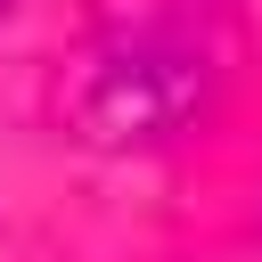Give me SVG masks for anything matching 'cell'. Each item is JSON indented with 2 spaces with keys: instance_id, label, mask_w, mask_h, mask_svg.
Listing matches in <instances>:
<instances>
[{
  "instance_id": "cell-1",
  "label": "cell",
  "mask_w": 262,
  "mask_h": 262,
  "mask_svg": "<svg viewBox=\"0 0 262 262\" xmlns=\"http://www.w3.org/2000/svg\"><path fill=\"white\" fill-rule=\"evenodd\" d=\"M196 98H205V57L164 49V41H131V49H106L82 74L74 123L98 147H156L196 115Z\"/></svg>"
},
{
  "instance_id": "cell-2",
  "label": "cell",
  "mask_w": 262,
  "mask_h": 262,
  "mask_svg": "<svg viewBox=\"0 0 262 262\" xmlns=\"http://www.w3.org/2000/svg\"><path fill=\"white\" fill-rule=\"evenodd\" d=\"M0 16H8V0H0Z\"/></svg>"
}]
</instances>
